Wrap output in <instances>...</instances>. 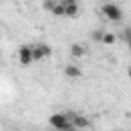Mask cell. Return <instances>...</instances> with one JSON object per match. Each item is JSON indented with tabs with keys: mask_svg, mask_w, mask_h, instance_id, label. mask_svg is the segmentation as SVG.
I'll return each mask as SVG.
<instances>
[{
	"mask_svg": "<svg viewBox=\"0 0 131 131\" xmlns=\"http://www.w3.org/2000/svg\"><path fill=\"white\" fill-rule=\"evenodd\" d=\"M127 76H129V80H131V66L127 68Z\"/></svg>",
	"mask_w": 131,
	"mask_h": 131,
	"instance_id": "5bb4252c",
	"label": "cell"
},
{
	"mask_svg": "<svg viewBox=\"0 0 131 131\" xmlns=\"http://www.w3.org/2000/svg\"><path fill=\"white\" fill-rule=\"evenodd\" d=\"M127 47H129V51H131V41H127Z\"/></svg>",
	"mask_w": 131,
	"mask_h": 131,
	"instance_id": "9a60e30c",
	"label": "cell"
},
{
	"mask_svg": "<svg viewBox=\"0 0 131 131\" xmlns=\"http://www.w3.org/2000/svg\"><path fill=\"white\" fill-rule=\"evenodd\" d=\"M115 41H117V35H115V33H108V31H104L102 45H115Z\"/></svg>",
	"mask_w": 131,
	"mask_h": 131,
	"instance_id": "9c48e42d",
	"label": "cell"
},
{
	"mask_svg": "<svg viewBox=\"0 0 131 131\" xmlns=\"http://www.w3.org/2000/svg\"><path fill=\"white\" fill-rule=\"evenodd\" d=\"M100 14H102L106 20H111V23H121V20H123V10H121V6L115 4V2L102 4V6H100Z\"/></svg>",
	"mask_w": 131,
	"mask_h": 131,
	"instance_id": "6da1fadb",
	"label": "cell"
},
{
	"mask_svg": "<svg viewBox=\"0 0 131 131\" xmlns=\"http://www.w3.org/2000/svg\"><path fill=\"white\" fill-rule=\"evenodd\" d=\"M102 37H104V31H100V29L92 31V41H98V43H102Z\"/></svg>",
	"mask_w": 131,
	"mask_h": 131,
	"instance_id": "8fae6325",
	"label": "cell"
},
{
	"mask_svg": "<svg viewBox=\"0 0 131 131\" xmlns=\"http://www.w3.org/2000/svg\"><path fill=\"white\" fill-rule=\"evenodd\" d=\"M70 53H72V57L80 59V57L86 55V47H84L82 43H72V45H70Z\"/></svg>",
	"mask_w": 131,
	"mask_h": 131,
	"instance_id": "52a82bcc",
	"label": "cell"
},
{
	"mask_svg": "<svg viewBox=\"0 0 131 131\" xmlns=\"http://www.w3.org/2000/svg\"><path fill=\"white\" fill-rule=\"evenodd\" d=\"M63 74H66V78H72V80H76V78H82V68L74 66V63H68V66L63 68Z\"/></svg>",
	"mask_w": 131,
	"mask_h": 131,
	"instance_id": "8992f818",
	"label": "cell"
},
{
	"mask_svg": "<svg viewBox=\"0 0 131 131\" xmlns=\"http://www.w3.org/2000/svg\"><path fill=\"white\" fill-rule=\"evenodd\" d=\"M63 6H70V4H78V0H59Z\"/></svg>",
	"mask_w": 131,
	"mask_h": 131,
	"instance_id": "4fadbf2b",
	"label": "cell"
},
{
	"mask_svg": "<svg viewBox=\"0 0 131 131\" xmlns=\"http://www.w3.org/2000/svg\"><path fill=\"white\" fill-rule=\"evenodd\" d=\"M49 125L55 129V131H70L74 125H72V119L68 117V113H53L49 117Z\"/></svg>",
	"mask_w": 131,
	"mask_h": 131,
	"instance_id": "7a4b0ae2",
	"label": "cell"
},
{
	"mask_svg": "<svg viewBox=\"0 0 131 131\" xmlns=\"http://www.w3.org/2000/svg\"><path fill=\"white\" fill-rule=\"evenodd\" d=\"M57 2H59V0H43V8L51 12V10L55 8V4H57Z\"/></svg>",
	"mask_w": 131,
	"mask_h": 131,
	"instance_id": "7c38bea8",
	"label": "cell"
},
{
	"mask_svg": "<svg viewBox=\"0 0 131 131\" xmlns=\"http://www.w3.org/2000/svg\"><path fill=\"white\" fill-rule=\"evenodd\" d=\"M16 53H18L20 66H31V63L35 61V57H33V45H20V47L16 49Z\"/></svg>",
	"mask_w": 131,
	"mask_h": 131,
	"instance_id": "3957f363",
	"label": "cell"
},
{
	"mask_svg": "<svg viewBox=\"0 0 131 131\" xmlns=\"http://www.w3.org/2000/svg\"><path fill=\"white\" fill-rule=\"evenodd\" d=\"M70 131H78V129H74V127H72V129H70Z\"/></svg>",
	"mask_w": 131,
	"mask_h": 131,
	"instance_id": "2e32d148",
	"label": "cell"
},
{
	"mask_svg": "<svg viewBox=\"0 0 131 131\" xmlns=\"http://www.w3.org/2000/svg\"><path fill=\"white\" fill-rule=\"evenodd\" d=\"M49 55H51V45H47V43H35L33 45V57H35V61H41V59H45Z\"/></svg>",
	"mask_w": 131,
	"mask_h": 131,
	"instance_id": "277c9868",
	"label": "cell"
},
{
	"mask_svg": "<svg viewBox=\"0 0 131 131\" xmlns=\"http://www.w3.org/2000/svg\"><path fill=\"white\" fill-rule=\"evenodd\" d=\"M68 117L72 119V125H74V129H86L88 125H90V121H88V117L86 115H82V113H72V111H68Z\"/></svg>",
	"mask_w": 131,
	"mask_h": 131,
	"instance_id": "5b68a950",
	"label": "cell"
},
{
	"mask_svg": "<svg viewBox=\"0 0 131 131\" xmlns=\"http://www.w3.org/2000/svg\"><path fill=\"white\" fill-rule=\"evenodd\" d=\"M51 14H53V16H59V18H61V16H66V6H63L61 2H57V4H55V8L51 10Z\"/></svg>",
	"mask_w": 131,
	"mask_h": 131,
	"instance_id": "30bf717a",
	"label": "cell"
},
{
	"mask_svg": "<svg viewBox=\"0 0 131 131\" xmlns=\"http://www.w3.org/2000/svg\"><path fill=\"white\" fill-rule=\"evenodd\" d=\"M78 12H80V6H78V4H70V6H66V16H68V18H76Z\"/></svg>",
	"mask_w": 131,
	"mask_h": 131,
	"instance_id": "ba28073f",
	"label": "cell"
}]
</instances>
